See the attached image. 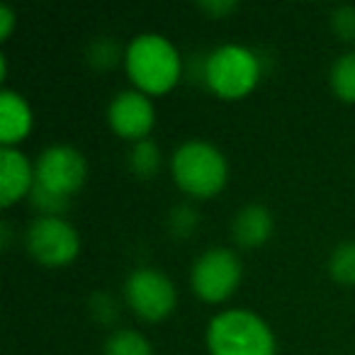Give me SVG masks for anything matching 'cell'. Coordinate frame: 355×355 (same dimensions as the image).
Segmentation results:
<instances>
[{"instance_id":"cell-22","label":"cell","mask_w":355,"mask_h":355,"mask_svg":"<svg viewBox=\"0 0 355 355\" xmlns=\"http://www.w3.org/2000/svg\"><path fill=\"white\" fill-rule=\"evenodd\" d=\"M198 8L212 17H224L236 10V3H234V0H200Z\"/></svg>"},{"instance_id":"cell-12","label":"cell","mask_w":355,"mask_h":355,"mask_svg":"<svg viewBox=\"0 0 355 355\" xmlns=\"http://www.w3.org/2000/svg\"><path fill=\"white\" fill-rule=\"evenodd\" d=\"M32 132V107L25 95L12 88L0 90V144L17 146Z\"/></svg>"},{"instance_id":"cell-4","label":"cell","mask_w":355,"mask_h":355,"mask_svg":"<svg viewBox=\"0 0 355 355\" xmlns=\"http://www.w3.org/2000/svg\"><path fill=\"white\" fill-rule=\"evenodd\" d=\"M263 76V61L246 44L227 42L207 51L205 88L224 100H239L258 85Z\"/></svg>"},{"instance_id":"cell-5","label":"cell","mask_w":355,"mask_h":355,"mask_svg":"<svg viewBox=\"0 0 355 355\" xmlns=\"http://www.w3.org/2000/svg\"><path fill=\"white\" fill-rule=\"evenodd\" d=\"M243 275L241 258L227 246H209L190 268V287L207 304H219L236 292Z\"/></svg>"},{"instance_id":"cell-17","label":"cell","mask_w":355,"mask_h":355,"mask_svg":"<svg viewBox=\"0 0 355 355\" xmlns=\"http://www.w3.org/2000/svg\"><path fill=\"white\" fill-rule=\"evenodd\" d=\"M326 268H329V275L338 285H355V239L338 243L331 251Z\"/></svg>"},{"instance_id":"cell-9","label":"cell","mask_w":355,"mask_h":355,"mask_svg":"<svg viewBox=\"0 0 355 355\" xmlns=\"http://www.w3.org/2000/svg\"><path fill=\"white\" fill-rule=\"evenodd\" d=\"M107 124L117 137L127 141H141L148 139L153 124H156V107L146 93L137 88L119 90L112 95L107 105Z\"/></svg>"},{"instance_id":"cell-19","label":"cell","mask_w":355,"mask_h":355,"mask_svg":"<svg viewBox=\"0 0 355 355\" xmlns=\"http://www.w3.org/2000/svg\"><path fill=\"white\" fill-rule=\"evenodd\" d=\"M27 200H30V205L37 209V217H64V212L69 209V202H71L69 198H61V195H56V193H49V190H44L37 183Z\"/></svg>"},{"instance_id":"cell-13","label":"cell","mask_w":355,"mask_h":355,"mask_svg":"<svg viewBox=\"0 0 355 355\" xmlns=\"http://www.w3.org/2000/svg\"><path fill=\"white\" fill-rule=\"evenodd\" d=\"M161 163H163L161 146H158L151 137L141 139V141H134L132 146H129L127 168L139 180H148V178L156 175V173L161 171Z\"/></svg>"},{"instance_id":"cell-7","label":"cell","mask_w":355,"mask_h":355,"mask_svg":"<svg viewBox=\"0 0 355 355\" xmlns=\"http://www.w3.org/2000/svg\"><path fill=\"white\" fill-rule=\"evenodd\" d=\"M25 248L40 266L61 268L78 258L80 234L64 217H35L25 229Z\"/></svg>"},{"instance_id":"cell-2","label":"cell","mask_w":355,"mask_h":355,"mask_svg":"<svg viewBox=\"0 0 355 355\" xmlns=\"http://www.w3.org/2000/svg\"><path fill=\"white\" fill-rule=\"evenodd\" d=\"M205 343L209 355H275L277 350L268 321L243 306L214 314L205 329Z\"/></svg>"},{"instance_id":"cell-6","label":"cell","mask_w":355,"mask_h":355,"mask_svg":"<svg viewBox=\"0 0 355 355\" xmlns=\"http://www.w3.org/2000/svg\"><path fill=\"white\" fill-rule=\"evenodd\" d=\"M127 306L144 321H163L178 304V292L173 280L163 270L151 266H139L127 275L122 287Z\"/></svg>"},{"instance_id":"cell-20","label":"cell","mask_w":355,"mask_h":355,"mask_svg":"<svg viewBox=\"0 0 355 355\" xmlns=\"http://www.w3.org/2000/svg\"><path fill=\"white\" fill-rule=\"evenodd\" d=\"M88 311L100 326H112L119 316V302L114 300L112 292L107 290H95L88 297Z\"/></svg>"},{"instance_id":"cell-11","label":"cell","mask_w":355,"mask_h":355,"mask_svg":"<svg viewBox=\"0 0 355 355\" xmlns=\"http://www.w3.org/2000/svg\"><path fill=\"white\" fill-rule=\"evenodd\" d=\"M272 227L275 219L272 212L261 202H248L236 209L229 224V234H232L234 243L241 248H258L272 236Z\"/></svg>"},{"instance_id":"cell-21","label":"cell","mask_w":355,"mask_h":355,"mask_svg":"<svg viewBox=\"0 0 355 355\" xmlns=\"http://www.w3.org/2000/svg\"><path fill=\"white\" fill-rule=\"evenodd\" d=\"M329 25L340 42H355V6H338L331 10Z\"/></svg>"},{"instance_id":"cell-23","label":"cell","mask_w":355,"mask_h":355,"mask_svg":"<svg viewBox=\"0 0 355 355\" xmlns=\"http://www.w3.org/2000/svg\"><path fill=\"white\" fill-rule=\"evenodd\" d=\"M15 25H17V15H15V10H12L10 6H0V40L6 42L8 37L12 35V30H15Z\"/></svg>"},{"instance_id":"cell-10","label":"cell","mask_w":355,"mask_h":355,"mask_svg":"<svg viewBox=\"0 0 355 355\" xmlns=\"http://www.w3.org/2000/svg\"><path fill=\"white\" fill-rule=\"evenodd\" d=\"M35 188V163L17 146H0V205L12 207L30 198Z\"/></svg>"},{"instance_id":"cell-3","label":"cell","mask_w":355,"mask_h":355,"mask_svg":"<svg viewBox=\"0 0 355 355\" xmlns=\"http://www.w3.org/2000/svg\"><path fill=\"white\" fill-rule=\"evenodd\" d=\"M173 183L195 200L214 198L229 180V163L222 148L205 139H188L171 153Z\"/></svg>"},{"instance_id":"cell-18","label":"cell","mask_w":355,"mask_h":355,"mask_svg":"<svg viewBox=\"0 0 355 355\" xmlns=\"http://www.w3.org/2000/svg\"><path fill=\"white\" fill-rule=\"evenodd\" d=\"M166 227L168 234L173 239H188L195 234V229L200 227V212L188 202H180L175 207H171L166 217Z\"/></svg>"},{"instance_id":"cell-15","label":"cell","mask_w":355,"mask_h":355,"mask_svg":"<svg viewBox=\"0 0 355 355\" xmlns=\"http://www.w3.org/2000/svg\"><path fill=\"white\" fill-rule=\"evenodd\" d=\"M329 83L336 98L343 103H355V51H343L338 59L331 64Z\"/></svg>"},{"instance_id":"cell-14","label":"cell","mask_w":355,"mask_h":355,"mask_svg":"<svg viewBox=\"0 0 355 355\" xmlns=\"http://www.w3.org/2000/svg\"><path fill=\"white\" fill-rule=\"evenodd\" d=\"M103 355H153V345L137 329H112L105 338Z\"/></svg>"},{"instance_id":"cell-16","label":"cell","mask_w":355,"mask_h":355,"mask_svg":"<svg viewBox=\"0 0 355 355\" xmlns=\"http://www.w3.org/2000/svg\"><path fill=\"white\" fill-rule=\"evenodd\" d=\"M85 59L95 71H110L122 61L124 64V49L112 37H95L85 49Z\"/></svg>"},{"instance_id":"cell-1","label":"cell","mask_w":355,"mask_h":355,"mask_svg":"<svg viewBox=\"0 0 355 355\" xmlns=\"http://www.w3.org/2000/svg\"><path fill=\"white\" fill-rule=\"evenodd\" d=\"M183 64L175 44L158 32H141L124 46V71L134 88L148 98L175 88L183 80Z\"/></svg>"},{"instance_id":"cell-8","label":"cell","mask_w":355,"mask_h":355,"mask_svg":"<svg viewBox=\"0 0 355 355\" xmlns=\"http://www.w3.org/2000/svg\"><path fill=\"white\" fill-rule=\"evenodd\" d=\"M88 161L71 144H51L35 161V183L61 198H73L85 185Z\"/></svg>"}]
</instances>
